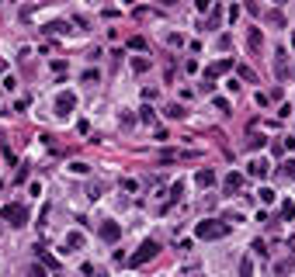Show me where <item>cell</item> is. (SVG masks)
I'll use <instances>...</instances> for the list:
<instances>
[{
    "mask_svg": "<svg viewBox=\"0 0 295 277\" xmlns=\"http://www.w3.org/2000/svg\"><path fill=\"white\" fill-rule=\"evenodd\" d=\"M28 277H45V267H42V263H31V267H28Z\"/></svg>",
    "mask_w": 295,
    "mask_h": 277,
    "instance_id": "24",
    "label": "cell"
},
{
    "mask_svg": "<svg viewBox=\"0 0 295 277\" xmlns=\"http://www.w3.org/2000/svg\"><path fill=\"white\" fill-rule=\"evenodd\" d=\"M278 4H281V0H278Z\"/></svg>",
    "mask_w": 295,
    "mask_h": 277,
    "instance_id": "32",
    "label": "cell"
},
{
    "mask_svg": "<svg viewBox=\"0 0 295 277\" xmlns=\"http://www.w3.org/2000/svg\"><path fill=\"white\" fill-rule=\"evenodd\" d=\"M292 267H295V256H288V260H285V263H278V267H274V274H288V270H292Z\"/></svg>",
    "mask_w": 295,
    "mask_h": 277,
    "instance_id": "22",
    "label": "cell"
},
{
    "mask_svg": "<svg viewBox=\"0 0 295 277\" xmlns=\"http://www.w3.org/2000/svg\"><path fill=\"white\" fill-rule=\"evenodd\" d=\"M250 177H268V163L264 160H250Z\"/></svg>",
    "mask_w": 295,
    "mask_h": 277,
    "instance_id": "13",
    "label": "cell"
},
{
    "mask_svg": "<svg viewBox=\"0 0 295 277\" xmlns=\"http://www.w3.org/2000/svg\"><path fill=\"white\" fill-rule=\"evenodd\" d=\"M181 197H184V180H177V184L170 187V201H167V205H177Z\"/></svg>",
    "mask_w": 295,
    "mask_h": 277,
    "instance_id": "14",
    "label": "cell"
},
{
    "mask_svg": "<svg viewBox=\"0 0 295 277\" xmlns=\"http://www.w3.org/2000/svg\"><path fill=\"white\" fill-rule=\"evenodd\" d=\"M223 187H226V191H240V187H243V173H236V170H233V173H226Z\"/></svg>",
    "mask_w": 295,
    "mask_h": 277,
    "instance_id": "10",
    "label": "cell"
},
{
    "mask_svg": "<svg viewBox=\"0 0 295 277\" xmlns=\"http://www.w3.org/2000/svg\"><path fill=\"white\" fill-rule=\"evenodd\" d=\"M163 163H174V160H195V152H177V149H163V156H160Z\"/></svg>",
    "mask_w": 295,
    "mask_h": 277,
    "instance_id": "9",
    "label": "cell"
},
{
    "mask_svg": "<svg viewBox=\"0 0 295 277\" xmlns=\"http://www.w3.org/2000/svg\"><path fill=\"white\" fill-rule=\"evenodd\" d=\"M292 49H295V28H292Z\"/></svg>",
    "mask_w": 295,
    "mask_h": 277,
    "instance_id": "31",
    "label": "cell"
},
{
    "mask_svg": "<svg viewBox=\"0 0 295 277\" xmlns=\"http://www.w3.org/2000/svg\"><path fill=\"white\" fill-rule=\"evenodd\" d=\"M195 184H198V187H212V184H215V170H208V167L198 170V173H195Z\"/></svg>",
    "mask_w": 295,
    "mask_h": 277,
    "instance_id": "8",
    "label": "cell"
},
{
    "mask_svg": "<svg viewBox=\"0 0 295 277\" xmlns=\"http://www.w3.org/2000/svg\"><path fill=\"white\" fill-rule=\"evenodd\" d=\"M167 118H184L188 111H184V104H167V111H163Z\"/></svg>",
    "mask_w": 295,
    "mask_h": 277,
    "instance_id": "17",
    "label": "cell"
},
{
    "mask_svg": "<svg viewBox=\"0 0 295 277\" xmlns=\"http://www.w3.org/2000/svg\"><path fill=\"white\" fill-rule=\"evenodd\" d=\"M274 197H278V194H274V191H268V187H264V191H261V201H264V205H271V201H274Z\"/></svg>",
    "mask_w": 295,
    "mask_h": 277,
    "instance_id": "27",
    "label": "cell"
},
{
    "mask_svg": "<svg viewBox=\"0 0 295 277\" xmlns=\"http://www.w3.org/2000/svg\"><path fill=\"white\" fill-rule=\"evenodd\" d=\"M247 142H250V149H261V146L268 142V135H261V132H250V128H247Z\"/></svg>",
    "mask_w": 295,
    "mask_h": 277,
    "instance_id": "12",
    "label": "cell"
},
{
    "mask_svg": "<svg viewBox=\"0 0 295 277\" xmlns=\"http://www.w3.org/2000/svg\"><path fill=\"white\" fill-rule=\"evenodd\" d=\"M295 218V201H281V222H292Z\"/></svg>",
    "mask_w": 295,
    "mask_h": 277,
    "instance_id": "15",
    "label": "cell"
},
{
    "mask_svg": "<svg viewBox=\"0 0 295 277\" xmlns=\"http://www.w3.org/2000/svg\"><path fill=\"white\" fill-rule=\"evenodd\" d=\"M139 118H142L146 125H153V122H157V114H153V107H150V104H142V107H139Z\"/></svg>",
    "mask_w": 295,
    "mask_h": 277,
    "instance_id": "16",
    "label": "cell"
},
{
    "mask_svg": "<svg viewBox=\"0 0 295 277\" xmlns=\"http://www.w3.org/2000/svg\"><path fill=\"white\" fill-rule=\"evenodd\" d=\"M129 49H136V52H146V42H142V38H129Z\"/></svg>",
    "mask_w": 295,
    "mask_h": 277,
    "instance_id": "25",
    "label": "cell"
},
{
    "mask_svg": "<svg viewBox=\"0 0 295 277\" xmlns=\"http://www.w3.org/2000/svg\"><path fill=\"white\" fill-rule=\"evenodd\" d=\"M253 274V263H250V256H243L240 260V277H250Z\"/></svg>",
    "mask_w": 295,
    "mask_h": 277,
    "instance_id": "21",
    "label": "cell"
},
{
    "mask_svg": "<svg viewBox=\"0 0 295 277\" xmlns=\"http://www.w3.org/2000/svg\"><path fill=\"white\" fill-rule=\"evenodd\" d=\"M226 69H233V59H223V63H212V66L205 69V76H208V80H215V76H223Z\"/></svg>",
    "mask_w": 295,
    "mask_h": 277,
    "instance_id": "6",
    "label": "cell"
},
{
    "mask_svg": "<svg viewBox=\"0 0 295 277\" xmlns=\"http://www.w3.org/2000/svg\"><path fill=\"white\" fill-rule=\"evenodd\" d=\"M0 73H7V63H4V59H0Z\"/></svg>",
    "mask_w": 295,
    "mask_h": 277,
    "instance_id": "30",
    "label": "cell"
},
{
    "mask_svg": "<svg viewBox=\"0 0 295 277\" xmlns=\"http://www.w3.org/2000/svg\"><path fill=\"white\" fill-rule=\"evenodd\" d=\"M160 253V243L157 239H146V243H139V250L129 256V267H139V263H150L153 256Z\"/></svg>",
    "mask_w": 295,
    "mask_h": 277,
    "instance_id": "2",
    "label": "cell"
},
{
    "mask_svg": "<svg viewBox=\"0 0 295 277\" xmlns=\"http://www.w3.org/2000/svg\"><path fill=\"white\" fill-rule=\"evenodd\" d=\"M274 73H278V76H285V73H288V63H285V52H278V59H274Z\"/></svg>",
    "mask_w": 295,
    "mask_h": 277,
    "instance_id": "18",
    "label": "cell"
},
{
    "mask_svg": "<svg viewBox=\"0 0 295 277\" xmlns=\"http://www.w3.org/2000/svg\"><path fill=\"white\" fill-rule=\"evenodd\" d=\"M101 239H104V243H118V239H122V225L112 222V218L101 222Z\"/></svg>",
    "mask_w": 295,
    "mask_h": 277,
    "instance_id": "5",
    "label": "cell"
},
{
    "mask_svg": "<svg viewBox=\"0 0 295 277\" xmlns=\"http://www.w3.org/2000/svg\"><path fill=\"white\" fill-rule=\"evenodd\" d=\"M243 7H247V11H253V14L261 11V7H257V0H243Z\"/></svg>",
    "mask_w": 295,
    "mask_h": 277,
    "instance_id": "29",
    "label": "cell"
},
{
    "mask_svg": "<svg viewBox=\"0 0 295 277\" xmlns=\"http://www.w3.org/2000/svg\"><path fill=\"white\" fill-rule=\"evenodd\" d=\"M236 73H240V80H250L253 84V69L250 66H236Z\"/></svg>",
    "mask_w": 295,
    "mask_h": 277,
    "instance_id": "23",
    "label": "cell"
},
{
    "mask_svg": "<svg viewBox=\"0 0 295 277\" xmlns=\"http://www.w3.org/2000/svg\"><path fill=\"white\" fill-rule=\"evenodd\" d=\"M80 243H84V235H80V232H69V235H66V246H69V250H77Z\"/></svg>",
    "mask_w": 295,
    "mask_h": 277,
    "instance_id": "20",
    "label": "cell"
},
{
    "mask_svg": "<svg viewBox=\"0 0 295 277\" xmlns=\"http://www.w3.org/2000/svg\"><path fill=\"white\" fill-rule=\"evenodd\" d=\"M77 107V94L73 90H63V94H56V101H52V111L59 114V118H69V111Z\"/></svg>",
    "mask_w": 295,
    "mask_h": 277,
    "instance_id": "3",
    "label": "cell"
},
{
    "mask_svg": "<svg viewBox=\"0 0 295 277\" xmlns=\"http://www.w3.org/2000/svg\"><path fill=\"white\" fill-rule=\"evenodd\" d=\"M195 7H198V11H208V7H212V0H195Z\"/></svg>",
    "mask_w": 295,
    "mask_h": 277,
    "instance_id": "28",
    "label": "cell"
},
{
    "mask_svg": "<svg viewBox=\"0 0 295 277\" xmlns=\"http://www.w3.org/2000/svg\"><path fill=\"white\" fill-rule=\"evenodd\" d=\"M45 31H49V35H69L73 28H69L66 21H49V24H45Z\"/></svg>",
    "mask_w": 295,
    "mask_h": 277,
    "instance_id": "11",
    "label": "cell"
},
{
    "mask_svg": "<svg viewBox=\"0 0 295 277\" xmlns=\"http://www.w3.org/2000/svg\"><path fill=\"white\" fill-rule=\"evenodd\" d=\"M281 177L295 180V160H285V163H281Z\"/></svg>",
    "mask_w": 295,
    "mask_h": 277,
    "instance_id": "19",
    "label": "cell"
},
{
    "mask_svg": "<svg viewBox=\"0 0 295 277\" xmlns=\"http://www.w3.org/2000/svg\"><path fill=\"white\" fill-rule=\"evenodd\" d=\"M247 45H250V52H257V49L264 45V35H261V28H250V31H247Z\"/></svg>",
    "mask_w": 295,
    "mask_h": 277,
    "instance_id": "7",
    "label": "cell"
},
{
    "mask_svg": "<svg viewBox=\"0 0 295 277\" xmlns=\"http://www.w3.org/2000/svg\"><path fill=\"white\" fill-rule=\"evenodd\" d=\"M0 218L11 222V225H28V208L24 205H4L0 208Z\"/></svg>",
    "mask_w": 295,
    "mask_h": 277,
    "instance_id": "4",
    "label": "cell"
},
{
    "mask_svg": "<svg viewBox=\"0 0 295 277\" xmlns=\"http://www.w3.org/2000/svg\"><path fill=\"white\" fill-rule=\"evenodd\" d=\"M215 111H223V114H229V101H226V97H215Z\"/></svg>",
    "mask_w": 295,
    "mask_h": 277,
    "instance_id": "26",
    "label": "cell"
},
{
    "mask_svg": "<svg viewBox=\"0 0 295 277\" xmlns=\"http://www.w3.org/2000/svg\"><path fill=\"white\" fill-rule=\"evenodd\" d=\"M226 232H229V225H226V222L208 218V222H198V225H195V239H223Z\"/></svg>",
    "mask_w": 295,
    "mask_h": 277,
    "instance_id": "1",
    "label": "cell"
}]
</instances>
